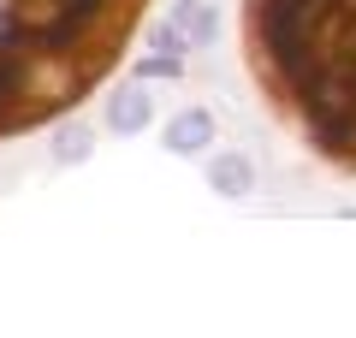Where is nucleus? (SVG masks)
<instances>
[{
  "mask_svg": "<svg viewBox=\"0 0 356 338\" xmlns=\"http://www.w3.org/2000/svg\"><path fill=\"white\" fill-rule=\"evenodd\" d=\"M243 65L327 172L356 178V0H243Z\"/></svg>",
  "mask_w": 356,
  "mask_h": 338,
  "instance_id": "obj_1",
  "label": "nucleus"
},
{
  "mask_svg": "<svg viewBox=\"0 0 356 338\" xmlns=\"http://www.w3.org/2000/svg\"><path fill=\"white\" fill-rule=\"evenodd\" d=\"M154 0H0V143L77 113Z\"/></svg>",
  "mask_w": 356,
  "mask_h": 338,
  "instance_id": "obj_2",
  "label": "nucleus"
},
{
  "mask_svg": "<svg viewBox=\"0 0 356 338\" xmlns=\"http://www.w3.org/2000/svg\"><path fill=\"white\" fill-rule=\"evenodd\" d=\"M208 143H214V119H208L202 107L178 113V119H172V131H166V149H172V154H202Z\"/></svg>",
  "mask_w": 356,
  "mask_h": 338,
  "instance_id": "obj_3",
  "label": "nucleus"
},
{
  "mask_svg": "<svg viewBox=\"0 0 356 338\" xmlns=\"http://www.w3.org/2000/svg\"><path fill=\"white\" fill-rule=\"evenodd\" d=\"M149 125V95L143 83H119L113 101H107V131H143Z\"/></svg>",
  "mask_w": 356,
  "mask_h": 338,
  "instance_id": "obj_4",
  "label": "nucleus"
},
{
  "mask_svg": "<svg viewBox=\"0 0 356 338\" xmlns=\"http://www.w3.org/2000/svg\"><path fill=\"white\" fill-rule=\"evenodd\" d=\"M214 190L220 196H250L255 190V172H250V161H243V154H226V161H214Z\"/></svg>",
  "mask_w": 356,
  "mask_h": 338,
  "instance_id": "obj_5",
  "label": "nucleus"
},
{
  "mask_svg": "<svg viewBox=\"0 0 356 338\" xmlns=\"http://www.w3.org/2000/svg\"><path fill=\"white\" fill-rule=\"evenodd\" d=\"M83 149H89V137H77V131H65V137H60V154H65V161H77Z\"/></svg>",
  "mask_w": 356,
  "mask_h": 338,
  "instance_id": "obj_6",
  "label": "nucleus"
}]
</instances>
